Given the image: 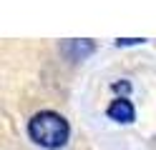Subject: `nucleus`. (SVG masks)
<instances>
[{"mask_svg":"<svg viewBox=\"0 0 156 150\" xmlns=\"http://www.w3.org/2000/svg\"><path fill=\"white\" fill-rule=\"evenodd\" d=\"M28 138L45 150H61L71 140V125L55 110H38L28 120Z\"/></svg>","mask_w":156,"mask_h":150,"instance_id":"nucleus-1","label":"nucleus"},{"mask_svg":"<svg viewBox=\"0 0 156 150\" xmlns=\"http://www.w3.org/2000/svg\"><path fill=\"white\" fill-rule=\"evenodd\" d=\"M106 115H108L113 123H121V125H131L136 120V108L129 98H113L111 105L106 108Z\"/></svg>","mask_w":156,"mask_h":150,"instance_id":"nucleus-2","label":"nucleus"},{"mask_svg":"<svg viewBox=\"0 0 156 150\" xmlns=\"http://www.w3.org/2000/svg\"><path fill=\"white\" fill-rule=\"evenodd\" d=\"M61 50L71 60H86L96 50V43L93 40H66V43L61 45Z\"/></svg>","mask_w":156,"mask_h":150,"instance_id":"nucleus-3","label":"nucleus"},{"mask_svg":"<svg viewBox=\"0 0 156 150\" xmlns=\"http://www.w3.org/2000/svg\"><path fill=\"white\" fill-rule=\"evenodd\" d=\"M141 43H146L144 38H119L116 40V48H129V45H141Z\"/></svg>","mask_w":156,"mask_h":150,"instance_id":"nucleus-4","label":"nucleus"},{"mask_svg":"<svg viewBox=\"0 0 156 150\" xmlns=\"http://www.w3.org/2000/svg\"><path fill=\"white\" fill-rule=\"evenodd\" d=\"M111 88H113V93H123V98H129V93H131V83H129V80H121V83H113Z\"/></svg>","mask_w":156,"mask_h":150,"instance_id":"nucleus-5","label":"nucleus"}]
</instances>
